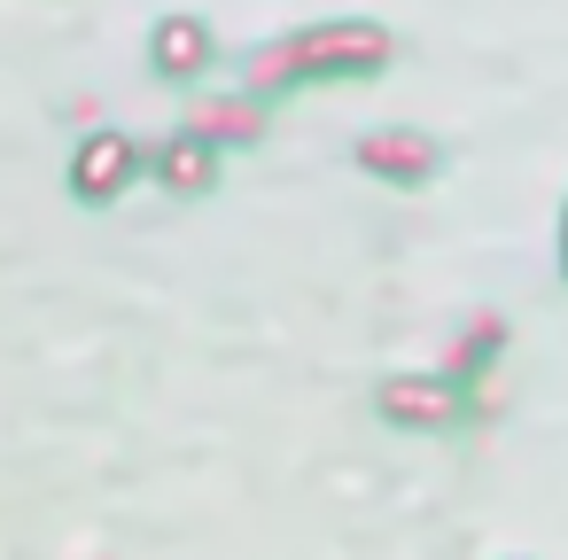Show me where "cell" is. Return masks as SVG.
<instances>
[{
	"label": "cell",
	"mask_w": 568,
	"mask_h": 560,
	"mask_svg": "<svg viewBox=\"0 0 568 560\" xmlns=\"http://www.w3.org/2000/svg\"><path fill=\"white\" fill-rule=\"evenodd\" d=\"M382 63H389V40L374 24H327V32H304V40L273 48L250 79L257 86H288L296 71H382Z\"/></svg>",
	"instance_id": "6da1fadb"
},
{
	"label": "cell",
	"mask_w": 568,
	"mask_h": 560,
	"mask_svg": "<svg viewBox=\"0 0 568 560\" xmlns=\"http://www.w3.org/2000/svg\"><path fill=\"white\" fill-rule=\"evenodd\" d=\"M133 172H141L133 133H94V141L71 156V187H79L87 203H110L118 187H133Z\"/></svg>",
	"instance_id": "7a4b0ae2"
},
{
	"label": "cell",
	"mask_w": 568,
	"mask_h": 560,
	"mask_svg": "<svg viewBox=\"0 0 568 560\" xmlns=\"http://www.w3.org/2000/svg\"><path fill=\"white\" fill-rule=\"evenodd\" d=\"M358 164H374V172H397V180H428L436 149H428V141H405V133H382V141H366V149H358Z\"/></svg>",
	"instance_id": "3957f363"
},
{
	"label": "cell",
	"mask_w": 568,
	"mask_h": 560,
	"mask_svg": "<svg viewBox=\"0 0 568 560\" xmlns=\"http://www.w3.org/2000/svg\"><path fill=\"white\" fill-rule=\"evenodd\" d=\"M203 55H211V40L187 24V17H172L164 32H156V71H172V79H187V71H203Z\"/></svg>",
	"instance_id": "277c9868"
},
{
	"label": "cell",
	"mask_w": 568,
	"mask_h": 560,
	"mask_svg": "<svg viewBox=\"0 0 568 560\" xmlns=\"http://www.w3.org/2000/svg\"><path fill=\"white\" fill-rule=\"evenodd\" d=\"M382 413H389V420H452V389H428V381H389V389H382Z\"/></svg>",
	"instance_id": "5b68a950"
},
{
	"label": "cell",
	"mask_w": 568,
	"mask_h": 560,
	"mask_svg": "<svg viewBox=\"0 0 568 560\" xmlns=\"http://www.w3.org/2000/svg\"><path fill=\"white\" fill-rule=\"evenodd\" d=\"M187 133L195 141H257V110L250 102H211V110L187 118Z\"/></svg>",
	"instance_id": "8992f818"
},
{
	"label": "cell",
	"mask_w": 568,
	"mask_h": 560,
	"mask_svg": "<svg viewBox=\"0 0 568 560\" xmlns=\"http://www.w3.org/2000/svg\"><path fill=\"white\" fill-rule=\"evenodd\" d=\"M164 187H172V195L211 187V156H203V141H195V133H180V141L164 149Z\"/></svg>",
	"instance_id": "52a82bcc"
},
{
	"label": "cell",
	"mask_w": 568,
	"mask_h": 560,
	"mask_svg": "<svg viewBox=\"0 0 568 560\" xmlns=\"http://www.w3.org/2000/svg\"><path fill=\"white\" fill-rule=\"evenodd\" d=\"M560 265H568V218H560Z\"/></svg>",
	"instance_id": "ba28073f"
}]
</instances>
